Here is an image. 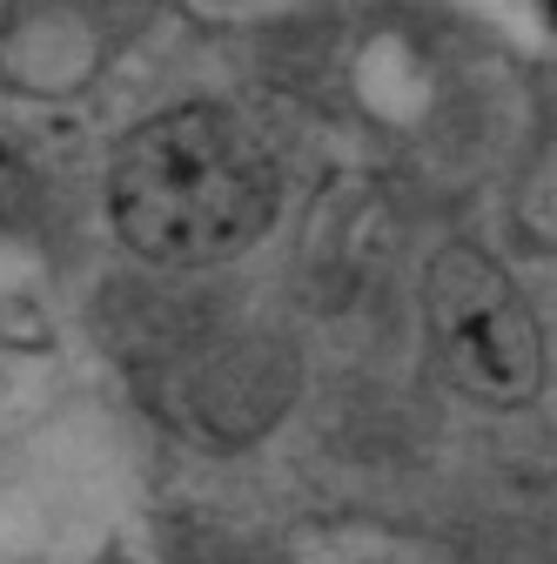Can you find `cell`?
<instances>
[{"label":"cell","mask_w":557,"mask_h":564,"mask_svg":"<svg viewBox=\"0 0 557 564\" xmlns=\"http://www.w3.org/2000/svg\"><path fill=\"white\" fill-rule=\"evenodd\" d=\"M524 223L557 242V141H550V149L531 162V175H524Z\"/></svg>","instance_id":"obj_4"},{"label":"cell","mask_w":557,"mask_h":564,"mask_svg":"<svg viewBox=\"0 0 557 564\" xmlns=\"http://www.w3.org/2000/svg\"><path fill=\"white\" fill-rule=\"evenodd\" d=\"M108 216L121 242L149 262H229L275 223V169L236 115L168 108L121 141Z\"/></svg>","instance_id":"obj_1"},{"label":"cell","mask_w":557,"mask_h":564,"mask_svg":"<svg viewBox=\"0 0 557 564\" xmlns=\"http://www.w3.org/2000/svg\"><path fill=\"white\" fill-rule=\"evenodd\" d=\"M0 14H8V0H0Z\"/></svg>","instance_id":"obj_6"},{"label":"cell","mask_w":557,"mask_h":564,"mask_svg":"<svg viewBox=\"0 0 557 564\" xmlns=\"http://www.w3.org/2000/svg\"><path fill=\"white\" fill-rule=\"evenodd\" d=\"M0 182H8V162H0Z\"/></svg>","instance_id":"obj_5"},{"label":"cell","mask_w":557,"mask_h":564,"mask_svg":"<svg viewBox=\"0 0 557 564\" xmlns=\"http://www.w3.org/2000/svg\"><path fill=\"white\" fill-rule=\"evenodd\" d=\"M290 564H457V557L437 538L370 524V518H342V524H309L296 538Z\"/></svg>","instance_id":"obj_3"},{"label":"cell","mask_w":557,"mask_h":564,"mask_svg":"<svg viewBox=\"0 0 557 564\" xmlns=\"http://www.w3.org/2000/svg\"><path fill=\"white\" fill-rule=\"evenodd\" d=\"M424 323L457 390L517 410L544 390V329L491 249L450 242L424 275Z\"/></svg>","instance_id":"obj_2"}]
</instances>
